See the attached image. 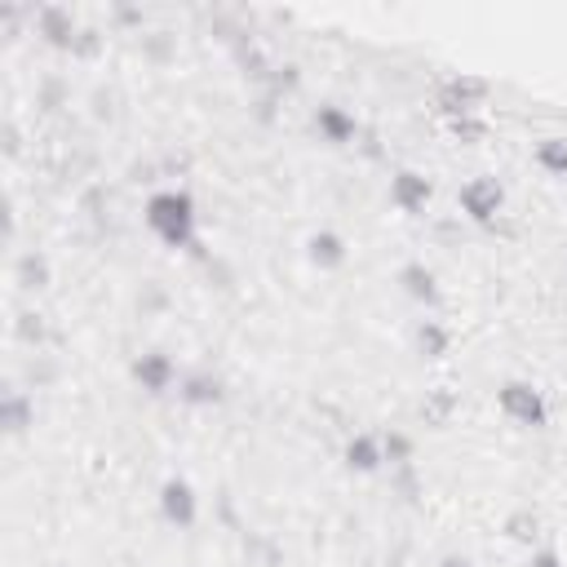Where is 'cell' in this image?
<instances>
[{
    "mask_svg": "<svg viewBox=\"0 0 567 567\" xmlns=\"http://www.w3.org/2000/svg\"><path fill=\"white\" fill-rule=\"evenodd\" d=\"M142 221L173 252L199 248V204H195V195L186 186H159V190H151L146 195V208H142Z\"/></svg>",
    "mask_w": 567,
    "mask_h": 567,
    "instance_id": "cell-1",
    "label": "cell"
},
{
    "mask_svg": "<svg viewBox=\"0 0 567 567\" xmlns=\"http://www.w3.org/2000/svg\"><path fill=\"white\" fill-rule=\"evenodd\" d=\"M496 412H501L509 425H518V430H545V425H549V399H545V390L532 385V381H523V377L501 381V390H496Z\"/></svg>",
    "mask_w": 567,
    "mask_h": 567,
    "instance_id": "cell-2",
    "label": "cell"
},
{
    "mask_svg": "<svg viewBox=\"0 0 567 567\" xmlns=\"http://www.w3.org/2000/svg\"><path fill=\"white\" fill-rule=\"evenodd\" d=\"M456 208L470 226H496L505 213V186L496 177H470L456 190Z\"/></svg>",
    "mask_w": 567,
    "mask_h": 567,
    "instance_id": "cell-3",
    "label": "cell"
},
{
    "mask_svg": "<svg viewBox=\"0 0 567 567\" xmlns=\"http://www.w3.org/2000/svg\"><path fill=\"white\" fill-rule=\"evenodd\" d=\"M128 377H133V385H137L142 394H151V399L173 394V390H177V381H182L177 359H173L168 350H142V354H133Z\"/></svg>",
    "mask_w": 567,
    "mask_h": 567,
    "instance_id": "cell-4",
    "label": "cell"
},
{
    "mask_svg": "<svg viewBox=\"0 0 567 567\" xmlns=\"http://www.w3.org/2000/svg\"><path fill=\"white\" fill-rule=\"evenodd\" d=\"M487 102V80L478 75H447L434 93V106L443 120H461V115H478Z\"/></svg>",
    "mask_w": 567,
    "mask_h": 567,
    "instance_id": "cell-5",
    "label": "cell"
},
{
    "mask_svg": "<svg viewBox=\"0 0 567 567\" xmlns=\"http://www.w3.org/2000/svg\"><path fill=\"white\" fill-rule=\"evenodd\" d=\"M385 199H390L394 213L421 217L430 208V199H434V182L421 168H394L390 173V186H385Z\"/></svg>",
    "mask_w": 567,
    "mask_h": 567,
    "instance_id": "cell-6",
    "label": "cell"
},
{
    "mask_svg": "<svg viewBox=\"0 0 567 567\" xmlns=\"http://www.w3.org/2000/svg\"><path fill=\"white\" fill-rule=\"evenodd\" d=\"M159 514H164V523L177 527V532H190V527L199 523V492L190 487V478L168 474V478L159 483Z\"/></svg>",
    "mask_w": 567,
    "mask_h": 567,
    "instance_id": "cell-7",
    "label": "cell"
},
{
    "mask_svg": "<svg viewBox=\"0 0 567 567\" xmlns=\"http://www.w3.org/2000/svg\"><path fill=\"white\" fill-rule=\"evenodd\" d=\"M394 284H399V292H403L408 301H416L421 310H439V306H443L439 275H434L425 261H403L399 275H394Z\"/></svg>",
    "mask_w": 567,
    "mask_h": 567,
    "instance_id": "cell-8",
    "label": "cell"
},
{
    "mask_svg": "<svg viewBox=\"0 0 567 567\" xmlns=\"http://www.w3.org/2000/svg\"><path fill=\"white\" fill-rule=\"evenodd\" d=\"M310 128H315L319 142H328V146H350V142L359 137V120H354L341 102H319V106L310 111Z\"/></svg>",
    "mask_w": 567,
    "mask_h": 567,
    "instance_id": "cell-9",
    "label": "cell"
},
{
    "mask_svg": "<svg viewBox=\"0 0 567 567\" xmlns=\"http://www.w3.org/2000/svg\"><path fill=\"white\" fill-rule=\"evenodd\" d=\"M173 394L186 408H217L226 399V377L213 372V368H190V372H182V381H177Z\"/></svg>",
    "mask_w": 567,
    "mask_h": 567,
    "instance_id": "cell-10",
    "label": "cell"
},
{
    "mask_svg": "<svg viewBox=\"0 0 567 567\" xmlns=\"http://www.w3.org/2000/svg\"><path fill=\"white\" fill-rule=\"evenodd\" d=\"M306 257H310V266L315 270H341L346 266V257H350V244H346V235L341 230H332V226H319L310 239H306Z\"/></svg>",
    "mask_w": 567,
    "mask_h": 567,
    "instance_id": "cell-11",
    "label": "cell"
},
{
    "mask_svg": "<svg viewBox=\"0 0 567 567\" xmlns=\"http://www.w3.org/2000/svg\"><path fill=\"white\" fill-rule=\"evenodd\" d=\"M412 346H416L421 359H447L452 346H456V332H452L443 319L425 315V319H416V328H412Z\"/></svg>",
    "mask_w": 567,
    "mask_h": 567,
    "instance_id": "cell-12",
    "label": "cell"
},
{
    "mask_svg": "<svg viewBox=\"0 0 567 567\" xmlns=\"http://www.w3.org/2000/svg\"><path fill=\"white\" fill-rule=\"evenodd\" d=\"M341 461H346V470H354V474H377V470L385 465L381 434H368V430L350 434V439H346V447H341Z\"/></svg>",
    "mask_w": 567,
    "mask_h": 567,
    "instance_id": "cell-13",
    "label": "cell"
},
{
    "mask_svg": "<svg viewBox=\"0 0 567 567\" xmlns=\"http://www.w3.org/2000/svg\"><path fill=\"white\" fill-rule=\"evenodd\" d=\"M35 31H40L53 49H75V18H71V9H58V4L40 9V13H35Z\"/></svg>",
    "mask_w": 567,
    "mask_h": 567,
    "instance_id": "cell-14",
    "label": "cell"
},
{
    "mask_svg": "<svg viewBox=\"0 0 567 567\" xmlns=\"http://www.w3.org/2000/svg\"><path fill=\"white\" fill-rule=\"evenodd\" d=\"M532 164L545 173V177H567V133H554V137H540L532 146Z\"/></svg>",
    "mask_w": 567,
    "mask_h": 567,
    "instance_id": "cell-15",
    "label": "cell"
},
{
    "mask_svg": "<svg viewBox=\"0 0 567 567\" xmlns=\"http://www.w3.org/2000/svg\"><path fill=\"white\" fill-rule=\"evenodd\" d=\"M31 421H35V403H31V394L9 390V394L0 399V425H4L9 434H22Z\"/></svg>",
    "mask_w": 567,
    "mask_h": 567,
    "instance_id": "cell-16",
    "label": "cell"
},
{
    "mask_svg": "<svg viewBox=\"0 0 567 567\" xmlns=\"http://www.w3.org/2000/svg\"><path fill=\"white\" fill-rule=\"evenodd\" d=\"M505 536H509L514 545L536 549V545H540V514H536L532 505H518V509L505 518Z\"/></svg>",
    "mask_w": 567,
    "mask_h": 567,
    "instance_id": "cell-17",
    "label": "cell"
},
{
    "mask_svg": "<svg viewBox=\"0 0 567 567\" xmlns=\"http://www.w3.org/2000/svg\"><path fill=\"white\" fill-rule=\"evenodd\" d=\"M381 452H385V465L394 470V465H412L416 461V439L408 434V430H381Z\"/></svg>",
    "mask_w": 567,
    "mask_h": 567,
    "instance_id": "cell-18",
    "label": "cell"
},
{
    "mask_svg": "<svg viewBox=\"0 0 567 567\" xmlns=\"http://www.w3.org/2000/svg\"><path fill=\"white\" fill-rule=\"evenodd\" d=\"M452 412H456V394H452V390H434V394H425V403H421V416H425L434 430H443V425L452 421Z\"/></svg>",
    "mask_w": 567,
    "mask_h": 567,
    "instance_id": "cell-19",
    "label": "cell"
},
{
    "mask_svg": "<svg viewBox=\"0 0 567 567\" xmlns=\"http://www.w3.org/2000/svg\"><path fill=\"white\" fill-rule=\"evenodd\" d=\"M18 284L22 288H44L49 284V261L40 252H22L18 257Z\"/></svg>",
    "mask_w": 567,
    "mask_h": 567,
    "instance_id": "cell-20",
    "label": "cell"
},
{
    "mask_svg": "<svg viewBox=\"0 0 567 567\" xmlns=\"http://www.w3.org/2000/svg\"><path fill=\"white\" fill-rule=\"evenodd\" d=\"M390 487H394L403 501H416V496H421V474H416V461H412V465H394V470H390Z\"/></svg>",
    "mask_w": 567,
    "mask_h": 567,
    "instance_id": "cell-21",
    "label": "cell"
},
{
    "mask_svg": "<svg viewBox=\"0 0 567 567\" xmlns=\"http://www.w3.org/2000/svg\"><path fill=\"white\" fill-rule=\"evenodd\" d=\"M447 133L461 137V142H478V137H487V120L483 115H461V120H447Z\"/></svg>",
    "mask_w": 567,
    "mask_h": 567,
    "instance_id": "cell-22",
    "label": "cell"
},
{
    "mask_svg": "<svg viewBox=\"0 0 567 567\" xmlns=\"http://www.w3.org/2000/svg\"><path fill=\"white\" fill-rule=\"evenodd\" d=\"M527 567H567V558L554 545H536V549H527Z\"/></svg>",
    "mask_w": 567,
    "mask_h": 567,
    "instance_id": "cell-23",
    "label": "cell"
},
{
    "mask_svg": "<svg viewBox=\"0 0 567 567\" xmlns=\"http://www.w3.org/2000/svg\"><path fill=\"white\" fill-rule=\"evenodd\" d=\"M439 567H478V563H474L470 554H461V549H452V554H443V558H439Z\"/></svg>",
    "mask_w": 567,
    "mask_h": 567,
    "instance_id": "cell-24",
    "label": "cell"
}]
</instances>
